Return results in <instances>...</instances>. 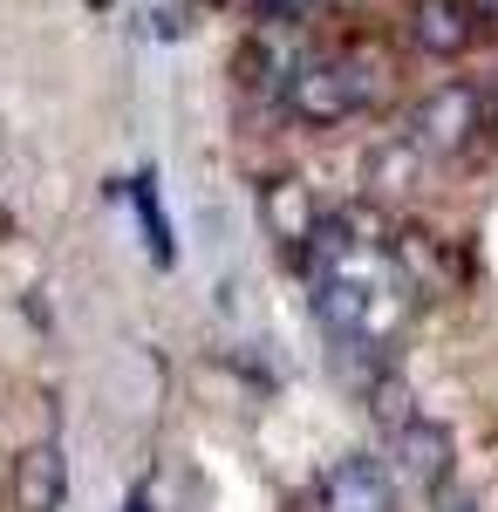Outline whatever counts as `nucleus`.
<instances>
[{
  "instance_id": "obj_4",
  "label": "nucleus",
  "mask_w": 498,
  "mask_h": 512,
  "mask_svg": "<svg viewBox=\"0 0 498 512\" xmlns=\"http://www.w3.org/2000/svg\"><path fill=\"white\" fill-rule=\"evenodd\" d=\"M396 28H403V48L423 55V62H458V55H471L478 35H485L464 0H410Z\"/></svg>"
},
{
  "instance_id": "obj_12",
  "label": "nucleus",
  "mask_w": 498,
  "mask_h": 512,
  "mask_svg": "<svg viewBox=\"0 0 498 512\" xmlns=\"http://www.w3.org/2000/svg\"><path fill=\"white\" fill-rule=\"evenodd\" d=\"M464 7L478 14V28H485V35H498V0H464Z\"/></svg>"
},
{
  "instance_id": "obj_9",
  "label": "nucleus",
  "mask_w": 498,
  "mask_h": 512,
  "mask_svg": "<svg viewBox=\"0 0 498 512\" xmlns=\"http://www.w3.org/2000/svg\"><path fill=\"white\" fill-rule=\"evenodd\" d=\"M389 267L410 280L417 294H444L451 287V253H444V239L423 233V226H396V239H389Z\"/></svg>"
},
{
  "instance_id": "obj_3",
  "label": "nucleus",
  "mask_w": 498,
  "mask_h": 512,
  "mask_svg": "<svg viewBox=\"0 0 498 512\" xmlns=\"http://www.w3.org/2000/svg\"><path fill=\"white\" fill-rule=\"evenodd\" d=\"M321 219H328V205L314 198V185H307L301 171H273L267 185H260V226H267V239L280 246L287 267H307Z\"/></svg>"
},
{
  "instance_id": "obj_2",
  "label": "nucleus",
  "mask_w": 498,
  "mask_h": 512,
  "mask_svg": "<svg viewBox=\"0 0 498 512\" xmlns=\"http://www.w3.org/2000/svg\"><path fill=\"white\" fill-rule=\"evenodd\" d=\"M403 130L423 144L430 164H464L485 137H492V110H485V89L478 82H437L410 103Z\"/></svg>"
},
{
  "instance_id": "obj_7",
  "label": "nucleus",
  "mask_w": 498,
  "mask_h": 512,
  "mask_svg": "<svg viewBox=\"0 0 498 512\" xmlns=\"http://www.w3.org/2000/svg\"><path fill=\"white\" fill-rule=\"evenodd\" d=\"M430 171H437V164L423 158V144L410 130H396V137H383V144L362 158V198H369V205H410V198L430 185Z\"/></svg>"
},
{
  "instance_id": "obj_17",
  "label": "nucleus",
  "mask_w": 498,
  "mask_h": 512,
  "mask_svg": "<svg viewBox=\"0 0 498 512\" xmlns=\"http://www.w3.org/2000/svg\"><path fill=\"white\" fill-rule=\"evenodd\" d=\"M205 7H232V0H205Z\"/></svg>"
},
{
  "instance_id": "obj_10",
  "label": "nucleus",
  "mask_w": 498,
  "mask_h": 512,
  "mask_svg": "<svg viewBox=\"0 0 498 512\" xmlns=\"http://www.w3.org/2000/svg\"><path fill=\"white\" fill-rule=\"evenodd\" d=\"M130 205H137V226H144L151 260H157V267H178V239H171V219L157 212V185H151V178H130Z\"/></svg>"
},
{
  "instance_id": "obj_14",
  "label": "nucleus",
  "mask_w": 498,
  "mask_h": 512,
  "mask_svg": "<svg viewBox=\"0 0 498 512\" xmlns=\"http://www.w3.org/2000/svg\"><path fill=\"white\" fill-rule=\"evenodd\" d=\"M7 226H14V219H7V205H0V239H7Z\"/></svg>"
},
{
  "instance_id": "obj_16",
  "label": "nucleus",
  "mask_w": 498,
  "mask_h": 512,
  "mask_svg": "<svg viewBox=\"0 0 498 512\" xmlns=\"http://www.w3.org/2000/svg\"><path fill=\"white\" fill-rule=\"evenodd\" d=\"M89 7H116V0H89Z\"/></svg>"
},
{
  "instance_id": "obj_1",
  "label": "nucleus",
  "mask_w": 498,
  "mask_h": 512,
  "mask_svg": "<svg viewBox=\"0 0 498 512\" xmlns=\"http://www.w3.org/2000/svg\"><path fill=\"white\" fill-rule=\"evenodd\" d=\"M383 82H389V55H376V48H328V55H301V69L287 76L280 103L307 130H342L348 117L383 103Z\"/></svg>"
},
{
  "instance_id": "obj_15",
  "label": "nucleus",
  "mask_w": 498,
  "mask_h": 512,
  "mask_svg": "<svg viewBox=\"0 0 498 512\" xmlns=\"http://www.w3.org/2000/svg\"><path fill=\"white\" fill-rule=\"evenodd\" d=\"M328 7H362V0H328Z\"/></svg>"
},
{
  "instance_id": "obj_5",
  "label": "nucleus",
  "mask_w": 498,
  "mask_h": 512,
  "mask_svg": "<svg viewBox=\"0 0 498 512\" xmlns=\"http://www.w3.org/2000/svg\"><path fill=\"white\" fill-rule=\"evenodd\" d=\"M314 512H396V472L383 458H335L314 478Z\"/></svg>"
},
{
  "instance_id": "obj_6",
  "label": "nucleus",
  "mask_w": 498,
  "mask_h": 512,
  "mask_svg": "<svg viewBox=\"0 0 498 512\" xmlns=\"http://www.w3.org/2000/svg\"><path fill=\"white\" fill-rule=\"evenodd\" d=\"M389 472L423 485V492H444L451 472H458V444L437 417H410V424L389 431Z\"/></svg>"
},
{
  "instance_id": "obj_13",
  "label": "nucleus",
  "mask_w": 498,
  "mask_h": 512,
  "mask_svg": "<svg viewBox=\"0 0 498 512\" xmlns=\"http://www.w3.org/2000/svg\"><path fill=\"white\" fill-rule=\"evenodd\" d=\"M485 89V110H492V123H498V69H492V82H478Z\"/></svg>"
},
{
  "instance_id": "obj_11",
  "label": "nucleus",
  "mask_w": 498,
  "mask_h": 512,
  "mask_svg": "<svg viewBox=\"0 0 498 512\" xmlns=\"http://www.w3.org/2000/svg\"><path fill=\"white\" fill-rule=\"evenodd\" d=\"M430 499H437V512H478V499H471V492H464L458 478H451V485H444V492H430Z\"/></svg>"
},
{
  "instance_id": "obj_8",
  "label": "nucleus",
  "mask_w": 498,
  "mask_h": 512,
  "mask_svg": "<svg viewBox=\"0 0 498 512\" xmlns=\"http://www.w3.org/2000/svg\"><path fill=\"white\" fill-rule=\"evenodd\" d=\"M7 499H14V512H62V499H69V458H62V444L41 437V444H28L14 458Z\"/></svg>"
}]
</instances>
